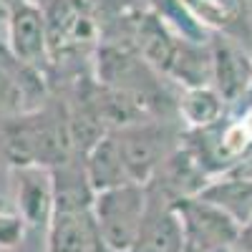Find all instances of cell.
Listing matches in <instances>:
<instances>
[{"instance_id": "6da1fadb", "label": "cell", "mask_w": 252, "mask_h": 252, "mask_svg": "<svg viewBox=\"0 0 252 252\" xmlns=\"http://www.w3.org/2000/svg\"><path fill=\"white\" fill-rule=\"evenodd\" d=\"M53 217L48 222V252H111L101 240L91 202L94 192L81 174L53 182Z\"/></svg>"}, {"instance_id": "7a4b0ae2", "label": "cell", "mask_w": 252, "mask_h": 252, "mask_svg": "<svg viewBox=\"0 0 252 252\" xmlns=\"http://www.w3.org/2000/svg\"><path fill=\"white\" fill-rule=\"evenodd\" d=\"M71 146L68 116L63 119L56 111L35 109L8 119L5 124V149L15 166H63L68 161Z\"/></svg>"}, {"instance_id": "3957f363", "label": "cell", "mask_w": 252, "mask_h": 252, "mask_svg": "<svg viewBox=\"0 0 252 252\" xmlns=\"http://www.w3.org/2000/svg\"><path fill=\"white\" fill-rule=\"evenodd\" d=\"M91 212L111 252H129L146 215V184H121L94 194Z\"/></svg>"}, {"instance_id": "277c9868", "label": "cell", "mask_w": 252, "mask_h": 252, "mask_svg": "<svg viewBox=\"0 0 252 252\" xmlns=\"http://www.w3.org/2000/svg\"><path fill=\"white\" fill-rule=\"evenodd\" d=\"M119 146L124 169L134 184H149L164 159L172 154V134L164 124L131 121L111 131Z\"/></svg>"}, {"instance_id": "5b68a950", "label": "cell", "mask_w": 252, "mask_h": 252, "mask_svg": "<svg viewBox=\"0 0 252 252\" xmlns=\"http://www.w3.org/2000/svg\"><path fill=\"white\" fill-rule=\"evenodd\" d=\"M174 209L184 227L187 252H237L240 224L229 220L222 209L204 202L202 197H189L174 202Z\"/></svg>"}, {"instance_id": "8992f818", "label": "cell", "mask_w": 252, "mask_h": 252, "mask_svg": "<svg viewBox=\"0 0 252 252\" xmlns=\"http://www.w3.org/2000/svg\"><path fill=\"white\" fill-rule=\"evenodd\" d=\"M8 51L10 56L33 71H43L48 66V40H46V15L31 0H13L8 23Z\"/></svg>"}, {"instance_id": "52a82bcc", "label": "cell", "mask_w": 252, "mask_h": 252, "mask_svg": "<svg viewBox=\"0 0 252 252\" xmlns=\"http://www.w3.org/2000/svg\"><path fill=\"white\" fill-rule=\"evenodd\" d=\"M48 61L78 53L94 40V18L83 0H53L43 10Z\"/></svg>"}, {"instance_id": "ba28073f", "label": "cell", "mask_w": 252, "mask_h": 252, "mask_svg": "<svg viewBox=\"0 0 252 252\" xmlns=\"http://www.w3.org/2000/svg\"><path fill=\"white\" fill-rule=\"evenodd\" d=\"M129 252H187L184 227L174 202L152 187H146V215Z\"/></svg>"}, {"instance_id": "9c48e42d", "label": "cell", "mask_w": 252, "mask_h": 252, "mask_svg": "<svg viewBox=\"0 0 252 252\" xmlns=\"http://www.w3.org/2000/svg\"><path fill=\"white\" fill-rule=\"evenodd\" d=\"M212 89L224 103H235L252 89V56L235 38H217L212 46Z\"/></svg>"}, {"instance_id": "30bf717a", "label": "cell", "mask_w": 252, "mask_h": 252, "mask_svg": "<svg viewBox=\"0 0 252 252\" xmlns=\"http://www.w3.org/2000/svg\"><path fill=\"white\" fill-rule=\"evenodd\" d=\"M38 91L43 94V83H40V73L18 63L10 51L0 53V116L15 119L28 111H35L33 106Z\"/></svg>"}, {"instance_id": "8fae6325", "label": "cell", "mask_w": 252, "mask_h": 252, "mask_svg": "<svg viewBox=\"0 0 252 252\" xmlns=\"http://www.w3.org/2000/svg\"><path fill=\"white\" fill-rule=\"evenodd\" d=\"M53 177L40 166H18V212L26 224L40 227L53 217Z\"/></svg>"}, {"instance_id": "7c38bea8", "label": "cell", "mask_w": 252, "mask_h": 252, "mask_svg": "<svg viewBox=\"0 0 252 252\" xmlns=\"http://www.w3.org/2000/svg\"><path fill=\"white\" fill-rule=\"evenodd\" d=\"M83 177H86L91 192H103L121 184H134L129 182V174L124 169V161L119 154V146L114 134H103L91 149L86 152V164H83Z\"/></svg>"}, {"instance_id": "4fadbf2b", "label": "cell", "mask_w": 252, "mask_h": 252, "mask_svg": "<svg viewBox=\"0 0 252 252\" xmlns=\"http://www.w3.org/2000/svg\"><path fill=\"white\" fill-rule=\"evenodd\" d=\"M199 197L222 209L229 220L240 224V229L252 222V177L247 174L209 182Z\"/></svg>"}, {"instance_id": "5bb4252c", "label": "cell", "mask_w": 252, "mask_h": 252, "mask_svg": "<svg viewBox=\"0 0 252 252\" xmlns=\"http://www.w3.org/2000/svg\"><path fill=\"white\" fill-rule=\"evenodd\" d=\"M202 26H212L227 38L242 43V26L247 23V8L242 0H182Z\"/></svg>"}, {"instance_id": "9a60e30c", "label": "cell", "mask_w": 252, "mask_h": 252, "mask_svg": "<svg viewBox=\"0 0 252 252\" xmlns=\"http://www.w3.org/2000/svg\"><path fill=\"white\" fill-rule=\"evenodd\" d=\"M179 111L194 129H209L217 121H222L224 101L220 98V94L212 86L209 89H187L184 98L179 101Z\"/></svg>"}, {"instance_id": "2e32d148", "label": "cell", "mask_w": 252, "mask_h": 252, "mask_svg": "<svg viewBox=\"0 0 252 252\" xmlns=\"http://www.w3.org/2000/svg\"><path fill=\"white\" fill-rule=\"evenodd\" d=\"M23 217L20 212H10L0 199V245L3 247H13L18 245V240L23 237Z\"/></svg>"}, {"instance_id": "e0dca14e", "label": "cell", "mask_w": 252, "mask_h": 252, "mask_svg": "<svg viewBox=\"0 0 252 252\" xmlns=\"http://www.w3.org/2000/svg\"><path fill=\"white\" fill-rule=\"evenodd\" d=\"M240 250L242 252H252V222L242 227L240 232Z\"/></svg>"}, {"instance_id": "ac0fdd59", "label": "cell", "mask_w": 252, "mask_h": 252, "mask_svg": "<svg viewBox=\"0 0 252 252\" xmlns=\"http://www.w3.org/2000/svg\"><path fill=\"white\" fill-rule=\"evenodd\" d=\"M10 5H13V0H0V23H8V13H10Z\"/></svg>"}, {"instance_id": "d6986e66", "label": "cell", "mask_w": 252, "mask_h": 252, "mask_svg": "<svg viewBox=\"0 0 252 252\" xmlns=\"http://www.w3.org/2000/svg\"><path fill=\"white\" fill-rule=\"evenodd\" d=\"M242 5L247 8V13H252V0H242Z\"/></svg>"}]
</instances>
